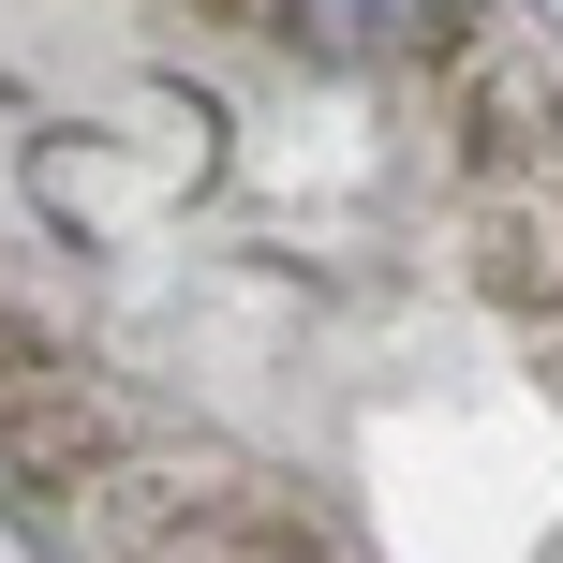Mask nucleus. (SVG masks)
<instances>
[{"label": "nucleus", "instance_id": "f257e3e1", "mask_svg": "<svg viewBox=\"0 0 563 563\" xmlns=\"http://www.w3.org/2000/svg\"><path fill=\"white\" fill-rule=\"evenodd\" d=\"M460 148H475V253H489V282L563 327V89L549 75H475L460 89Z\"/></svg>", "mask_w": 563, "mask_h": 563}, {"label": "nucleus", "instance_id": "f03ea898", "mask_svg": "<svg viewBox=\"0 0 563 563\" xmlns=\"http://www.w3.org/2000/svg\"><path fill=\"white\" fill-rule=\"evenodd\" d=\"M89 475H104V400L75 386V356H59V341H30L15 311H0V489L75 505Z\"/></svg>", "mask_w": 563, "mask_h": 563}]
</instances>
